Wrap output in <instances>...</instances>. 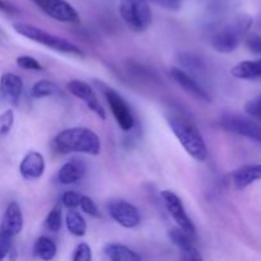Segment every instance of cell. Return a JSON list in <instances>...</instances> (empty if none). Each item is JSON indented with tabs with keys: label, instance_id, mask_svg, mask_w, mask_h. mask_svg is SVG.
Instances as JSON below:
<instances>
[{
	"label": "cell",
	"instance_id": "obj_4",
	"mask_svg": "<svg viewBox=\"0 0 261 261\" xmlns=\"http://www.w3.org/2000/svg\"><path fill=\"white\" fill-rule=\"evenodd\" d=\"M13 30L17 33L22 35L23 37L28 38V40L37 42L40 45L46 46L47 48H51L58 53L68 54V55H76V56H84V53L82 51L81 47L74 45L70 41L61 38L59 36L53 35V33L43 31L41 28L36 27V25L28 24V23H14L13 24Z\"/></svg>",
	"mask_w": 261,
	"mask_h": 261
},
{
	"label": "cell",
	"instance_id": "obj_13",
	"mask_svg": "<svg viewBox=\"0 0 261 261\" xmlns=\"http://www.w3.org/2000/svg\"><path fill=\"white\" fill-rule=\"evenodd\" d=\"M168 237H170L171 242H172L175 246H177V249L181 251V257L184 260H201V255L199 254V251L196 250L195 245H194V237L191 234H189L188 232H185L184 229H181L180 227H176V228H171L168 231Z\"/></svg>",
	"mask_w": 261,
	"mask_h": 261
},
{
	"label": "cell",
	"instance_id": "obj_31",
	"mask_svg": "<svg viewBox=\"0 0 261 261\" xmlns=\"http://www.w3.org/2000/svg\"><path fill=\"white\" fill-rule=\"evenodd\" d=\"M12 236L0 231V260L5 259L7 255L12 251Z\"/></svg>",
	"mask_w": 261,
	"mask_h": 261
},
{
	"label": "cell",
	"instance_id": "obj_14",
	"mask_svg": "<svg viewBox=\"0 0 261 261\" xmlns=\"http://www.w3.org/2000/svg\"><path fill=\"white\" fill-rule=\"evenodd\" d=\"M19 172L25 180H37L45 172V158L41 153L28 152L19 165Z\"/></svg>",
	"mask_w": 261,
	"mask_h": 261
},
{
	"label": "cell",
	"instance_id": "obj_34",
	"mask_svg": "<svg viewBox=\"0 0 261 261\" xmlns=\"http://www.w3.org/2000/svg\"><path fill=\"white\" fill-rule=\"evenodd\" d=\"M0 10L2 12H5V13H14L15 9L12 7V5H9L8 3H5L4 0H0Z\"/></svg>",
	"mask_w": 261,
	"mask_h": 261
},
{
	"label": "cell",
	"instance_id": "obj_18",
	"mask_svg": "<svg viewBox=\"0 0 261 261\" xmlns=\"http://www.w3.org/2000/svg\"><path fill=\"white\" fill-rule=\"evenodd\" d=\"M232 178H233V184L236 189L244 190L251 184L261 180V165L244 166V167L234 171Z\"/></svg>",
	"mask_w": 261,
	"mask_h": 261
},
{
	"label": "cell",
	"instance_id": "obj_23",
	"mask_svg": "<svg viewBox=\"0 0 261 261\" xmlns=\"http://www.w3.org/2000/svg\"><path fill=\"white\" fill-rule=\"evenodd\" d=\"M59 93V87L54 82L38 81L33 84L31 89V96L33 98H45V97L55 96Z\"/></svg>",
	"mask_w": 261,
	"mask_h": 261
},
{
	"label": "cell",
	"instance_id": "obj_10",
	"mask_svg": "<svg viewBox=\"0 0 261 261\" xmlns=\"http://www.w3.org/2000/svg\"><path fill=\"white\" fill-rule=\"evenodd\" d=\"M107 212L116 223L124 228H135L140 223V214L137 206L125 200H112L107 204Z\"/></svg>",
	"mask_w": 261,
	"mask_h": 261
},
{
	"label": "cell",
	"instance_id": "obj_29",
	"mask_svg": "<svg viewBox=\"0 0 261 261\" xmlns=\"http://www.w3.org/2000/svg\"><path fill=\"white\" fill-rule=\"evenodd\" d=\"M79 206H81L82 211H83L84 213L88 214V216H92V217H98L99 216L96 203H94V201L92 200V198H89V196L82 195Z\"/></svg>",
	"mask_w": 261,
	"mask_h": 261
},
{
	"label": "cell",
	"instance_id": "obj_30",
	"mask_svg": "<svg viewBox=\"0 0 261 261\" xmlns=\"http://www.w3.org/2000/svg\"><path fill=\"white\" fill-rule=\"evenodd\" d=\"M245 43L246 47L251 51L255 55L261 56V36L256 35V33H250L245 38Z\"/></svg>",
	"mask_w": 261,
	"mask_h": 261
},
{
	"label": "cell",
	"instance_id": "obj_22",
	"mask_svg": "<svg viewBox=\"0 0 261 261\" xmlns=\"http://www.w3.org/2000/svg\"><path fill=\"white\" fill-rule=\"evenodd\" d=\"M33 251L37 257L42 260H53L56 256V244L51 239L46 236L38 237L37 241L35 242Z\"/></svg>",
	"mask_w": 261,
	"mask_h": 261
},
{
	"label": "cell",
	"instance_id": "obj_21",
	"mask_svg": "<svg viewBox=\"0 0 261 261\" xmlns=\"http://www.w3.org/2000/svg\"><path fill=\"white\" fill-rule=\"evenodd\" d=\"M65 223H66V228L68 231L70 232L71 234L76 237H82L86 234L87 232V223L86 219L83 218L81 213H78L74 209H70L68 211L65 216Z\"/></svg>",
	"mask_w": 261,
	"mask_h": 261
},
{
	"label": "cell",
	"instance_id": "obj_12",
	"mask_svg": "<svg viewBox=\"0 0 261 261\" xmlns=\"http://www.w3.org/2000/svg\"><path fill=\"white\" fill-rule=\"evenodd\" d=\"M171 75L175 79L176 83L184 89L188 94H190L191 97H194L195 99L203 102H211L212 98L208 94V92L190 75V74L186 73L185 70L180 68H172L170 70Z\"/></svg>",
	"mask_w": 261,
	"mask_h": 261
},
{
	"label": "cell",
	"instance_id": "obj_5",
	"mask_svg": "<svg viewBox=\"0 0 261 261\" xmlns=\"http://www.w3.org/2000/svg\"><path fill=\"white\" fill-rule=\"evenodd\" d=\"M119 13L133 32L142 33L152 24V10L148 0H121Z\"/></svg>",
	"mask_w": 261,
	"mask_h": 261
},
{
	"label": "cell",
	"instance_id": "obj_6",
	"mask_svg": "<svg viewBox=\"0 0 261 261\" xmlns=\"http://www.w3.org/2000/svg\"><path fill=\"white\" fill-rule=\"evenodd\" d=\"M219 126L223 130L247 139L261 142V125L255 120L237 114H224L219 119Z\"/></svg>",
	"mask_w": 261,
	"mask_h": 261
},
{
	"label": "cell",
	"instance_id": "obj_19",
	"mask_svg": "<svg viewBox=\"0 0 261 261\" xmlns=\"http://www.w3.org/2000/svg\"><path fill=\"white\" fill-rule=\"evenodd\" d=\"M231 73L234 78L245 79V81L261 79V59L241 61L232 68Z\"/></svg>",
	"mask_w": 261,
	"mask_h": 261
},
{
	"label": "cell",
	"instance_id": "obj_25",
	"mask_svg": "<svg viewBox=\"0 0 261 261\" xmlns=\"http://www.w3.org/2000/svg\"><path fill=\"white\" fill-rule=\"evenodd\" d=\"M13 124H14V112H13V110L9 109L0 115V138L9 134Z\"/></svg>",
	"mask_w": 261,
	"mask_h": 261
},
{
	"label": "cell",
	"instance_id": "obj_8",
	"mask_svg": "<svg viewBox=\"0 0 261 261\" xmlns=\"http://www.w3.org/2000/svg\"><path fill=\"white\" fill-rule=\"evenodd\" d=\"M161 196H162L163 201H165V205L166 208H167L168 213L171 214V217H172L173 221L176 222L177 227H180L181 229H184V231L188 232L189 234L195 237L196 227L195 224H194V222L191 221L190 217L188 216V213H186L185 206H184L181 199L171 190L162 191V193H161Z\"/></svg>",
	"mask_w": 261,
	"mask_h": 261
},
{
	"label": "cell",
	"instance_id": "obj_20",
	"mask_svg": "<svg viewBox=\"0 0 261 261\" xmlns=\"http://www.w3.org/2000/svg\"><path fill=\"white\" fill-rule=\"evenodd\" d=\"M105 256L112 261H139L142 256L125 245L107 244L103 247Z\"/></svg>",
	"mask_w": 261,
	"mask_h": 261
},
{
	"label": "cell",
	"instance_id": "obj_2",
	"mask_svg": "<svg viewBox=\"0 0 261 261\" xmlns=\"http://www.w3.org/2000/svg\"><path fill=\"white\" fill-rule=\"evenodd\" d=\"M252 23L254 20L250 15H234L214 31L211 37L212 47L221 54L233 53L240 46L242 38L247 35Z\"/></svg>",
	"mask_w": 261,
	"mask_h": 261
},
{
	"label": "cell",
	"instance_id": "obj_7",
	"mask_svg": "<svg viewBox=\"0 0 261 261\" xmlns=\"http://www.w3.org/2000/svg\"><path fill=\"white\" fill-rule=\"evenodd\" d=\"M102 92H103L105 98H106L110 110H111L120 129L124 132H130L134 127L135 119L127 102L122 98L121 94L117 93L111 87H103Z\"/></svg>",
	"mask_w": 261,
	"mask_h": 261
},
{
	"label": "cell",
	"instance_id": "obj_11",
	"mask_svg": "<svg viewBox=\"0 0 261 261\" xmlns=\"http://www.w3.org/2000/svg\"><path fill=\"white\" fill-rule=\"evenodd\" d=\"M68 89L73 96L83 101L87 105V107L92 112H94L99 119L106 120V112H105L103 107L101 106L98 98H97V94L94 93V91L89 84H87L86 82L74 79V81H70L68 83Z\"/></svg>",
	"mask_w": 261,
	"mask_h": 261
},
{
	"label": "cell",
	"instance_id": "obj_35",
	"mask_svg": "<svg viewBox=\"0 0 261 261\" xmlns=\"http://www.w3.org/2000/svg\"><path fill=\"white\" fill-rule=\"evenodd\" d=\"M257 24H259V28H260V30H261V15H260L259 20H257Z\"/></svg>",
	"mask_w": 261,
	"mask_h": 261
},
{
	"label": "cell",
	"instance_id": "obj_3",
	"mask_svg": "<svg viewBox=\"0 0 261 261\" xmlns=\"http://www.w3.org/2000/svg\"><path fill=\"white\" fill-rule=\"evenodd\" d=\"M168 125L171 130L177 138L178 142L184 147V149L199 162H204L208 158V148L203 135L199 132L198 127L180 115H171L167 117Z\"/></svg>",
	"mask_w": 261,
	"mask_h": 261
},
{
	"label": "cell",
	"instance_id": "obj_1",
	"mask_svg": "<svg viewBox=\"0 0 261 261\" xmlns=\"http://www.w3.org/2000/svg\"><path fill=\"white\" fill-rule=\"evenodd\" d=\"M54 144L61 153H84L89 155H98L101 153V140L88 127H69L63 130L55 137Z\"/></svg>",
	"mask_w": 261,
	"mask_h": 261
},
{
	"label": "cell",
	"instance_id": "obj_32",
	"mask_svg": "<svg viewBox=\"0 0 261 261\" xmlns=\"http://www.w3.org/2000/svg\"><path fill=\"white\" fill-rule=\"evenodd\" d=\"M245 110L250 116L259 119L261 121V96L256 97V98L251 99L245 105Z\"/></svg>",
	"mask_w": 261,
	"mask_h": 261
},
{
	"label": "cell",
	"instance_id": "obj_27",
	"mask_svg": "<svg viewBox=\"0 0 261 261\" xmlns=\"http://www.w3.org/2000/svg\"><path fill=\"white\" fill-rule=\"evenodd\" d=\"M73 261H91L92 260V250L89 247V245L79 244L78 246L75 247V251L73 254Z\"/></svg>",
	"mask_w": 261,
	"mask_h": 261
},
{
	"label": "cell",
	"instance_id": "obj_16",
	"mask_svg": "<svg viewBox=\"0 0 261 261\" xmlns=\"http://www.w3.org/2000/svg\"><path fill=\"white\" fill-rule=\"evenodd\" d=\"M23 228V214L20 211L19 204L12 201L5 209L4 217H3L0 231L5 232L9 236L14 237L20 233Z\"/></svg>",
	"mask_w": 261,
	"mask_h": 261
},
{
	"label": "cell",
	"instance_id": "obj_9",
	"mask_svg": "<svg viewBox=\"0 0 261 261\" xmlns=\"http://www.w3.org/2000/svg\"><path fill=\"white\" fill-rule=\"evenodd\" d=\"M46 15L64 23L79 22V14L75 8L66 0H31Z\"/></svg>",
	"mask_w": 261,
	"mask_h": 261
},
{
	"label": "cell",
	"instance_id": "obj_26",
	"mask_svg": "<svg viewBox=\"0 0 261 261\" xmlns=\"http://www.w3.org/2000/svg\"><path fill=\"white\" fill-rule=\"evenodd\" d=\"M15 63H17V65L19 66V68L24 69V70H33V71L43 70L42 65H41L35 58H32V56H27V55L18 56Z\"/></svg>",
	"mask_w": 261,
	"mask_h": 261
},
{
	"label": "cell",
	"instance_id": "obj_28",
	"mask_svg": "<svg viewBox=\"0 0 261 261\" xmlns=\"http://www.w3.org/2000/svg\"><path fill=\"white\" fill-rule=\"evenodd\" d=\"M81 196L82 195H79L75 191H66L61 196V203H63L65 208L75 209L76 206H79V203H81Z\"/></svg>",
	"mask_w": 261,
	"mask_h": 261
},
{
	"label": "cell",
	"instance_id": "obj_17",
	"mask_svg": "<svg viewBox=\"0 0 261 261\" xmlns=\"http://www.w3.org/2000/svg\"><path fill=\"white\" fill-rule=\"evenodd\" d=\"M86 165L83 161L71 160L66 162L58 172V181L63 185H73L86 175Z\"/></svg>",
	"mask_w": 261,
	"mask_h": 261
},
{
	"label": "cell",
	"instance_id": "obj_15",
	"mask_svg": "<svg viewBox=\"0 0 261 261\" xmlns=\"http://www.w3.org/2000/svg\"><path fill=\"white\" fill-rule=\"evenodd\" d=\"M23 91V82L17 74L4 73L0 78V96L4 101L17 105Z\"/></svg>",
	"mask_w": 261,
	"mask_h": 261
},
{
	"label": "cell",
	"instance_id": "obj_33",
	"mask_svg": "<svg viewBox=\"0 0 261 261\" xmlns=\"http://www.w3.org/2000/svg\"><path fill=\"white\" fill-rule=\"evenodd\" d=\"M152 2L160 7L165 8V9L171 10V12L180 10L181 5H182V0H152Z\"/></svg>",
	"mask_w": 261,
	"mask_h": 261
},
{
	"label": "cell",
	"instance_id": "obj_24",
	"mask_svg": "<svg viewBox=\"0 0 261 261\" xmlns=\"http://www.w3.org/2000/svg\"><path fill=\"white\" fill-rule=\"evenodd\" d=\"M61 224H63V218H61V206L60 204H56L50 213L47 214L45 219V228L50 232L60 231Z\"/></svg>",
	"mask_w": 261,
	"mask_h": 261
}]
</instances>
